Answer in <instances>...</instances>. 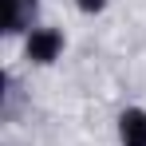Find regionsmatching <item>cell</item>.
I'll use <instances>...</instances> for the list:
<instances>
[{"label":"cell","mask_w":146,"mask_h":146,"mask_svg":"<svg viewBox=\"0 0 146 146\" xmlns=\"http://www.w3.org/2000/svg\"><path fill=\"white\" fill-rule=\"evenodd\" d=\"M63 51H67V36L55 24H36L20 40V55H24L28 67H55L63 59Z\"/></svg>","instance_id":"6da1fadb"},{"label":"cell","mask_w":146,"mask_h":146,"mask_svg":"<svg viewBox=\"0 0 146 146\" xmlns=\"http://www.w3.org/2000/svg\"><path fill=\"white\" fill-rule=\"evenodd\" d=\"M36 16H40V0H4V36L24 40L36 28Z\"/></svg>","instance_id":"7a4b0ae2"},{"label":"cell","mask_w":146,"mask_h":146,"mask_svg":"<svg viewBox=\"0 0 146 146\" xmlns=\"http://www.w3.org/2000/svg\"><path fill=\"white\" fill-rule=\"evenodd\" d=\"M119 146H146V107H122L115 119Z\"/></svg>","instance_id":"3957f363"},{"label":"cell","mask_w":146,"mask_h":146,"mask_svg":"<svg viewBox=\"0 0 146 146\" xmlns=\"http://www.w3.org/2000/svg\"><path fill=\"white\" fill-rule=\"evenodd\" d=\"M71 4L79 8V12H83V16H103L111 0H71Z\"/></svg>","instance_id":"277c9868"}]
</instances>
